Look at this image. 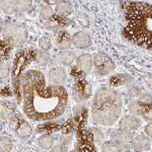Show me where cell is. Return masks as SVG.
<instances>
[{"label": "cell", "instance_id": "ba28073f", "mask_svg": "<svg viewBox=\"0 0 152 152\" xmlns=\"http://www.w3.org/2000/svg\"><path fill=\"white\" fill-rule=\"evenodd\" d=\"M91 94V86L85 80H78L76 81L73 87V96L76 102H82L89 97Z\"/></svg>", "mask_w": 152, "mask_h": 152}, {"label": "cell", "instance_id": "8fae6325", "mask_svg": "<svg viewBox=\"0 0 152 152\" xmlns=\"http://www.w3.org/2000/svg\"><path fill=\"white\" fill-rule=\"evenodd\" d=\"M76 64L79 70L84 73L91 72L94 68V57L89 54H81L76 59Z\"/></svg>", "mask_w": 152, "mask_h": 152}, {"label": "cell", "instance_id": "f1b7e54d", "mask_svg": "<svg viewBox=\"0 0 152 152\" xmlns=\"http://www.w3.org/2000/svg\"><path fill=\"white\" fill-rule=\"evenodd\" d=\"M2 129H3V123H2V121L0 120V132L2 131Z\"/></svg>", "mask_w": 152, "mask_h": 152}, {"label": "cell", "instance_id": "f546056e", "mask_svg": "<svg viewBox=\"0 0 152 152\" xmlns=\"http://www.w3.org/2000/svg\"><path fill=\"white\" fill-rule=\"evenodd\" d=\"M2 28V19H1V18H0V28Z\"/></svg>", "mask_w": 152, "mask_h": 152}, {"label": "cell", "instance_id": "44dd1931", "mask_svg": "<svg viewBox=\"0 0 152 152\" xmlns=\"http://www.w3.org/2000/svg\"><path fill=\"white\" fill-rule=\"evenodd\" d=\"M102 152H123V148L115 142H105L102 146Z\"/></svg>", "mask_w": 152, "mask_h": 152}, {"label": "cell", "instance_id": "277c9868", "mask_svg": "<svg viewBox=\"0 0 152 152\" xmlns=\"http://www.w3.org/2000/svg\"><path fill=\"white\" fill-rule=\"evenodd\" d=\"M28 120V119L26 116L23 117V115L16 112L15 115L8 122H6L11 131L20 140H26L33 134V129H31V126L29 125Z\"/></svg>", "mask_w": 152, "mask_h": 152}, {"label": "cell", "instance_id": "9c48e42d", "mask_svg": "<svg viewBox=\"0 0 152 152\" xmlns=\"http://www.w3.org/2000/svg\"><path fill=\"white\" fill-rule=\"evenodd\" d=\"M72 45L78 49H87L91 46V38L86 31H77L71 38Z\"/></svg>", "mask_w": 152, "mask_h": 152}, {"label": "cell", "instance_id": "603a6c76", "mask_svg": "<svg viewBox=\"0 0 152 152\" xmlns=\"http://www.w3.org/2000/svg\"><path fill=\"white\" fill-rule=\"evenodd\" d=\"M39 47L43 51H49L52 48V42L47 37H43L39 40Z\"/></svg>", "mask_w": 152, "mask_h": 152}, {"label": "cell", "instance_id": "4316f807", "mask_svg": "<svg viewBox=\"0 0 152 152\" xmlns=\"http://www.w3.org/2000/svg\"><path fill=\"white\" fill-rule=\"evenodd\" d=\"M145 133L147 134V136H149L150 138H152V122H150L149 124L146 125V127H145Z\"/></svg>", "mask_w": 152, "mask_h": 152}, {"label": "cell", "instance_id": "8992f818", "mask_svg": "<svg viewBox=\"0 0 152 152\" xmlns=\"http://www.w3.org/2000/svg\"><path fill=\"white\" fill-rule=\"evenodd\" d=\"M94 72L99 76H105L115 69V63L105 53L99 52L94 56Z\"/></svg>", "mask_w": 152, "mask_h": 152}, {"label": "cell", "instance_id": "52a82bcc", "mask_svg": "<svg viewBox=\"0 0 152 152\" xmlns=\"http://www.w3.org/2000/svg\"><path fill=\"white\" fill-rule=\"evenodd\" d=\"M111 138L113 142L117 143L123 149L129 147L130 144L133 142V136L130 133L129 130L126 129H119L113 131L111 134Z\"/></svg>", "mask_w": 152, "mask_h": 152}, {"label": "cell", "instance_id": "30bf717a", "mask_svg": "<svg viewBox=\"0 0 152 152\" xmlns=\"http://www.w3.org/2000/svg\"><path fill=\"white\" fill-rule=\"evenodd\" d=\"M16 113V107L7 99H0V119L8 122Z\"/></svg>", "mask_w": 152, "mask_h": 152}, {"label": "cell", "instance_id": "d6986e66", "mask_svg": "<svg viewBox=\"0 0 152 152\" xmlns=\"http://www.w3.org/2000/svg\"><path fill=\"white\" fill-rule=\"evenodd\" d=\"M54 13H55V11H54V9L51 7V5L46 4V5H44L41 8L40 18L42 19H44V20H50V19L54 16Z\"/></svg>", "mask_w": 152, "mask_h": 152}, {"label": "cell", "instance_id": "2e32d148", "mask_svg": "<svg viewBox=\"0 0 152 152\" xmlns=\"http://www.w3.org/2000/svg\"><path fill=\"white\" fill-rule=\"evenodd\" d=\"M54 141H55V139L52 135L46 134L39 137L37 140V144L42 150H50L54 146Z\"/></svg>", "mask_w": 152, "mask_h": 152}, {"label": "cell", "instance_id": "3957f363", "mask_svg": "<svg viewBox=\"0 0 152 152\" xmlns=\"http://www.w3.org/2000/svg\"><path fill=\"white\" fill-rule=\"evenodd\" d=\"M1 31L4 40L14 47L21 46L28 40V31L19 24L8 23L2 26Z\"/></svg>", "mask_w": 152, "mask_h": 152}, {"label": "cell", "instance_id": "ffe728a7", "mask_svg": "<svg viewBox=\"0 0 152 152\" xmlns=\"http://www.w3.org/2000/svg\"><path fill=\"white\" fill-rule=\"evenodd\" d=\"M75 60V56L72 52L69 51H64L60 54V62L65 66H69Z\"/></svg>", "mask_w": 152, "mask_h": 152}, {"label": "cell", "instance_id": "4dcf8cb0", "mask_svg": "<svg viewBox=\"0 0 152 152\" xmlns=\"http://www.w3.org/2000/svg\"><path fill=\"white\" fill-rule=\"evenodd\" d=\"M149 80H150V84H151V86H152V78H149Z\"/></svg>", "mask_w": 152, "mask_h": 152}, {"label": "cell", "instance_id": "cb8c5ba5", "mask_svg": "<svg viewBox=\"0 0 152 152\" xmlns=\"http://www.w3.org/2000/svg\"><path fill=\"white\" fill-rule=\"evenodd\" d=\"M51 152H67V146H66L65 141H60L59 144L53 146L51 148Z\"/></svg>", "mask_w": 152, "mask_h": 152}, {"label": "cell", "instance_id": "7a4b0ae2", "mask_svg": "<svg viewBox=\"0 0 152 152\" xmlns=\"http://www.w3.org/2000/svg\"><path fill=\"white\" fill-rule=\"evenodd\" d=\"M121 94L112 88L102 87L96 91L91 105L94 123L102 126H112L119 119L122 112Z\"/></svg>", "mask_w": 152, "mask_h": 152}, {"label": "cell", "instance_id": "d4e9b609", "mask_svg": "<svg viewBox=\"0 0 152 152\" xmlns=\"http://www.w3.org/2000/svg\"><path fill=\"white\" fill-rule=\"evenodd\" d=\"M15 152H44V151H42L41 149L37 148V147H35V146L24 145V146L19 147Z\"/></svg>", "mask_w": 152, "mask_h": 152}, {"label": "cell", "instance_id": "83f0119b", "mask_svg": "<svg viewBox=\"0 0 152 152\" xmlns=\"http://www.w3.org/2000/svg\"><path fill=\"white\" fill-rule=\"evenodd\" d=\"M43 1L46 4H48V5H56V4L59 3L60 1H62V0H43Z\"/></svg>", "mask_w": 152, "mask_h": 152}, {"label": "cell", "instance_id": "5b68a950", "mask_svg": "<svg viewBox=\"0 0 152 152\" xmlns=\"http://www.w3.org/2000/svg\"><path fill=\"white\" fill-rule=\"evenodd\" d=\"M33 0H1L0 8L6 14H21L31 8Z\"/></svg>", "mask_w": 152, "mask_h": 152}, {"label": "cell", "instance_id": "484cf974", "mask_svg": "<svg viewBox=\"0 0 152 152\" xmlns=\"http://www.w3.org/2000/svg\"><path fill=\"white\" fill-rule=\"evenodd\" d=\"M141 95H142V91H141V88H139V87H132L131 89L129 90V96L132 97V99L140 97Z\"/></svg>", "mask_w": 152, "mask_h": 152}, {"label": "cell", "instance_id": "e0dca14e", "mask_svg": "<svg viewBox=\"0 0 152 152\" xmlns=\"http://www.w3.org/2000/svg\"><path fill=\"white\" fill-rule=\"evenodd\" d=\"M14 149V140L10 136H0V151L11 152Z\"/></svg>", "mask_w": 152, "mask_h": 152}, {"label": "cell", "instance_id": "d6a6232c", "mask_svg": "<svg viewBox=\"0 0 152 152\" xmlns=\"http://www.w3.org/2000/svg\"><path fill=\"white\" fill-rule=\"evenodd\" d=\"M0 1H1V0H0Z\"/></svg>", "mask_w": 152, "mask_h": 152}, {"label": "cell", "instance_id": "7c38bea8", "mask_svg": "<svg viewBox=\"0 0 152 152\" xmlns=\"http://www.w3.org/2000/svg\"><path fill=\"white\" fill-rule=\"evenodd\" d=\"M67 79V73L64 68L54 67L49 71V81L53 84L62 85Z\"/></svg>", "mask_w": 152, "mask_h": 152}, {"label": "cell", "instance_id": "5bb4252c", "mask_svg": "<svg viewBox=\"0 0 152 152\" xmlns=\"http://www.w3.org/2000/svg\"><path fill=\"white\" fill-rule=\"evenodd\" d=\"M73 11V7L71 5V3L69 1H66V0H62L59 3L56 4L55 7V12L58 14L59 16H68L72 13Z\"/></svg>", "mask_w": 152, "mask_h": 152}, {"label": "cell", "instance_id": "ac0fdd59", "mask_svg": "<svg viewBox=\"0 0 152 152\" xmlns=\"http://www.w3.org/2000/svg\"><path fill=\"white\" fill-rule=\"evenodd\" d=\"M58 45H59V48L61 50H68L71 45H72V40L69 36H68L67 33H63L61 34L60 37H59V42H58Z\"/></svg>", "mask_w": 152, "mask_h": 152}, {"label": "cell", "instance_id": "4fadbf2b", "mask_svg": "<svg viewBox=\"0 0 152 152\" xmlns=\"http://www.w3.org/2000/svg\"><path fill=\"white\" fill-rule=\"evenodd\" d=\"M141 122L140 120L135 116H125L122 118V120L120 121V127L121 129H126V130H135L139 128Z\"/></svg>", "mask_w": 152, "mask_h": 152}, {"label": "cell", "instance_id": "1f68e13d", "mask_svg": "<svg viewBox=\"0 0 152 152\" xmlns=\"http://www.w3.org/2000/svg\"><path fill=\"white\" fill-rule=\"evenodd\" d=\"M1 85H2V83H1V79H0V89H1V87H2Z\"/></svg>", "mask_w": 152, "mask_h": 152}, {"label": "cell", "instance_id": "7402d4cb", "mask_svg": "<svg viewBox=\"0 0 152 152\" xmlns=\"http://www.w3.org/2000/svg\"><path fill=\"white\" fill-rule=\"evenodd\" d=\"M50 61V55H49L48 51H41L38 53L37 56V62L40 66H46Z\"/></svg>", "mask_w": 152, "mask_h": 152}, {"label": "cell", "instance_id": "6da1fadb", "mask_svg": "<svg viewBox=\"0 0 152 152\" xmlns=\"http://www.w3.org/2000/svg\"><path fill=\"white\" fill-rule=\"evenodd\" d=\"M20 104L29 121L49 122L64 114L68 92L63 85L48 83L43 72L28 69L20 77Z\"/></svg>", "mask_w": 152, "mask_h": 152}, {"label": "cell", "instance_id": "9a60e30c", "mask_svg": "<svg viewBox=\"0 0 152 152\" xmlns=\"http://www.w3.org/2000/svg\"><path fill=\"white\" fill-rule=\"evenodd\" d=\"M132 144H133L134 149L137 151H146L150 148V141L143 135H139L135 139H133Z\"/></svg>", "mask_w": 152, "mask_h": 152}]
</instances>
